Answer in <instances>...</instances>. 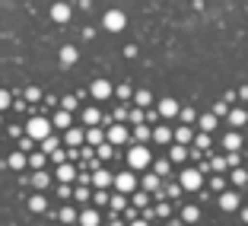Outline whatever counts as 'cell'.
<instances>
[{"label":"cell","mask_w":248,"mask_h":226,"mask_svg":"<svg viewBox=\"0 0 248 226\" xmlns=\"http://www.w3.org/2000/svg\"><path fill=\"white\" fill-rule=\"evenodd\" d=\"M229 121H232L235 128H239V124H245V112H232V115H229Z\"/></svg>","instance_id":"obj_6"},{"label":"cell","mask_w":248,"mask_h":226,"mask_svg":"<svg viewBox=\"0 0 248 226\" xmlns=\"http://www.w3.org/2000/svg\"><path fill=\"white\" fill-rule=\"evenodd\" d=\"M182 182H185V188H197V185H201V175H197V172H188Z\"/></svg>","instance_id":"obj_5"},{"label":"cell","mask_w":248,"mask_h":226,"mask_svg":"<svg viewBox=\"0 0 248 226\" xmlns=\"http://www.w3.org/2000/svg\"><path fill=\"white\" fill-rule=\"evenodd\" d=\"M29 134H32V137H45V134H48V124L38 118V121H32V124H29Z\"/></svg>","instance_id":"obj_1"},{"label":"cell","mask_w":248,"mask_h":226,"mask_svg":"<svg viewBox=\"0 0 248 226\" xmlns=\"http://www.w3.org/2000/svg\"><path fill=\"white\" fill-rule=\"evenodd\" d=\"M219 204H223V210H235V207H239V197H235V194H223Z\"/></svg>","instance_id":"obj_4"},{"label":"cell","mask_w":248,"mask_h":226,"mask_svg":"<svg viewBox=\"0 0 248 226\" xmlns=\"http://www.w3.org/2000/svg\"><path fill=\"white\" fill-rule=\"evenodd\" d=\"M226 146H229V150H235V146H242V140L235 137V134H229V137H226Z\"/></svg>","instance_id":"obj_8"},{"label":"cell","mask_w":248,"mask_h":226,"mask_svg":"<svg viewBox=\"0 0 248 226\" xmlns=\"http://www.w3.org/2000/svg\"><path fill=\"white\" fill-rule=\"evenodd\" d=\"M118 185H121V188H131L134 178H131V175H121V178H118Z\"/></svg>","instance_id":"obj_9"},{"label":"cell","mask_w":248,"mask_h":226,"mask_svg":"<svg viewBox=\"0 0 248 226\" xmlns=\"http://www.w3.org/2000/svg\"><path fill=\"white\" fill-rule=\"evenodd\" d=\"M105 26H108V29H121V26H124V16L121 13H108V16H105Z\"/></svg>","instance_id":"obj_2"},{"label":"cell","mask_w":248,"mask_h":226,"mask_svg":"<svg viewBox=\"0 0 248 226\" xmlns=\"http://www.w3.org/2000/svg\"><path fill=\"white\" fill-rule=\"evenodd\" d=\"M143 162H146V150H140V146L131 150V166H143Z\"/></svg>","instance_id":"obj_3"},{"label":"cell","mask_w":248,"mask_h":226,"mask_svg":"<svg viewBox=\"0 0 248 226\" xmlns=\"http://www.w3.org/2000/svg\"><path fill=\"white\" fill-rule=\"evenodd\" d=\"M232 182H235V185H245V182H248V175L242 172V169H235V172H232Z\"/></svg>","instance_id":"obj_7"}]
</instances>
